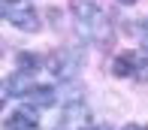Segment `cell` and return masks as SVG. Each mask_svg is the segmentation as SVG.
Wrapping results in <instances>:
<instances>
[{
	"label": "cell",
	"instance_id": "obj_1",
	"mask_svg": "<svg viewBox=\"0 0 148 130\" xmlns=\"http://www.w3.org/2000/svg\"><path fill=\"white\" fill-rule=\"evenodd\" d=\"M73 12H76V27L85 39H91L94 45H103V49L112 45V36H115L112 33V21L100 9V3H94V0H73Z\"/></svg>",
	"mask_w": 148,
	"mask_h": 130
},
{
	"label": "cell",
	"instance_id": "obj_2",
	"mask_svg": "<svg viewBox=\"0 0 148 130\" xmlns=\"http://www.w3.org/2000/svg\"><path fill=\"white\" fill-rule=\"evenodd\" d=\"M0 18L15 24L18 30H27V33H36L39 27H42L39 12L33 9L27 0H0Z\"/></svg>",
	"mask_w": 148,
	"mask_h": 130
},
{
	"label": "cell",
	"instance_id": "obj_3",
	"mask_svg": "<svg viewBox=\"0 0 148 130\" xmlns=\"http://www.w3.org/2000/svg\"><path fill=\"white\" fill-rule=\"evenodd\" d=\"M79 64H82V52H76V49H58L55 54L49 58V73L55 79H73L79 73Z\"/></svg>",
	"mask_w": 148,
	"mask_h": 130
},
{
	"label": "cell",
	"instance_id": "obj_4",
	"mask_svg": "<svg viewBox=\"0 0 148 130\" xmlns=\"http://www.w3.org/2000/svg\"><path fill=\"white\" fill-rule=\"evenodd\" d=\"M88 121H91V112H88V106L82 100L79 103H66L60 118H58V124H55V130H85Z\"/></svg>",
	"mask_w": 148,
	"mask_h": 130
},
{
	"label": "cell",
	"instance_id": "obj_5",
	"mask_svg": "<svg viewBox=\"0 0 148 130\" xmlns=\"http://www.w3.org/2000/svg\"><path fill=\"white\" fill-rule=\"evenodd\" d=\"M145 67H148V61L139 52H124L112 61V73L115 76H142Z\"/></svg>",
	"mask_w": 148,
	"mask_h": 130
},
{
	"label": "cell",
	"instance_id": "obj_6",
	"mask_svg": "<svg viewBox=\"0 0 148 130\" xmlns=\"http://www.w3.org/2000/svg\"><path fill=\"white\" fill-rule=\"evenodd\" d=\"M3 124L6 130H39V115L33 106H24V109H15Z\"/></svg>",
	"mask_w": 148,
	"mask_h": 130
},
{
	"label": "cell",
	"instance_id": "obj_7",
	"mask_svg": "<svg viewBox=\"0 0 148 130\" xmlns=\"http://www.w3.org/2000/svg\"><path fill=\"white\" fill-rule=\"evenodd\" d=\"M30 88H33L30 73L18 70V73H12V76L3 82V97H27V91H30Z\"/></svg>",
	"mask_w": 148,
	"mask_h": 130
},
{
	"label": "cell",
	"instance_id": "obj_8",
	"mask_svg": "<svg viewBox=\"0 0 148 130\" xmlns=\"http://www.w3.org/2000/svg\"><path fill=\"white\" fill-rule=\"evenodd\" d=\"M27 103L33 109H36V106H51V103H55V91L45 88V85H33L27 91Z\"/></svg>",
	"mask_w": 148,
	"mask_h": 130
},
{
	"label": "cell",
	"instance_id": "obj_9",
	"mask_svg": "<svg viewBox=\"0 0 148 130\" xmlns=\"http://www.w3.org/2000/svg\"><path fill=\"white\" fill-rule=\"evenodd\" d=\"M36 54H27V52H21V54H18V64H21V70L24 73H33V70H36Z\"/></svg>",
	"mask_w": 148,
	"mask_h": 130
},
{
	"label": "cell",
	"instance_id": "obj_10",
	"mask_svg": "<svg viewBox=\"0 0 148 130\" xmlns=\"http://www.w3.org/2000/svg\"><path fill=\"white\" fill-rule=\"evenodd\" d=\"M142 45H145V49H148V21L142 24Z\"/></svg>",
	"mask_w": 148,
	"mask_h": 130
},
{
	"label": "cell",
	"instance_id": "obj_11",
	"mask_svg": "<svg viewBox=\"0 0 148 130\" xmlns=\"http://www.w3.org/2000/svg\"><path fill=\"white\" fill-rule=\"evenodd\" d=\"M121 3H124V6H133V3H136V0H121Z\"/></svg>",
	"mask_w": 148,
	"mask_h": 130
},
{
	"label": "cell",
	"instance_id": "obj_12",
	"mask_svg": "<svg viewBox=\"0 0 148 130\" xmlns=\"http://www.w3.org/2000/svg\"><path fill=\"white\" fill-rule=\"evenodd\" d=\"M94 130H109V127H106V124H103V127H94Z\"/></svg>",
	"mask_w": 148,
	"mask_h": 130
}]
</instances>
